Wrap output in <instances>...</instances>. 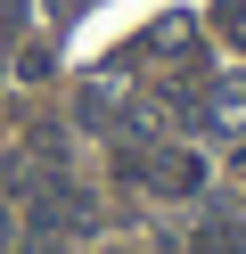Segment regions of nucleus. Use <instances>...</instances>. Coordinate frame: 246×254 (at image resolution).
Returning <instances> with one entry per match:
<instances>
[{
    "label": "nucleus",
    "instance_id": "nucleus-1",
    "mask_svg": "<svg viewBox=\"0 0 246 254\" xmlns=\"http://www.w3.org/2000/svg\"><path fill=\"white\" fill-rule=\"evenodd\" d=\"M33 254H49L58 238H90V189H66V181H49L41 197H33Z\"/></svg>",
    "mask_w": 246,
    "mask_h": 254
},
{
    "label": "nucleus",
    "instance_id": "nucleus-2",
    "mask_svg": "<svg viewBox=\"0 0 246 254\" xmlns=\"http://www.w3.org/2000/svg\"><path fill=\"white\" fill-rule=\"evenodd\" d=\"M74 115H82V131H123L131 148H140V131H148V115H131V107L115 99L107 82H90V90H82V99H74Z\"/></svg>",
    "mask_w": 246,
    "mask_h": 254
},
{
    "label": "nucleus",
    "instance_id": "nucleus-3",
    "mask_svg": "<svg viewBox=\"0 0 246 254\" xmlns=\"http://www.w3.org/2000/svg\"><path fill=\"white\" fill-rule=\"evenodd\" d=\"M148 189H156V197H197V189H205V164H197L189 148H148Z\"/></svg>",
    "mask_w": 246,
    "mask_h": 254
},
{
    "label": "nucleus",
    "instance_id": "nucleus-4",
    "mask_svg": "<svg viewBox=\"0 0 246 254\" xmlns=\"http://www.w3.org/2000/svg\"><path fill=\"white\" fill-rule=\"evenodd\" d=\"M189 254H238V221H205L189 238Z\"/></svg>",
    "mask_w": 246,
    "mask_h": 254
},
{
    "label": "nucleus",
    "instance_id": "nucleus-5",
    "mask_svg": "<svg viewBox=\"0 0 246 254\" xmlns=\"http://www.w3.org/2000/svg\"><path fill=\"white\" fill-rule=\"evenodd\" d=\"M222 25L238 33V25H246V0H222Z\"/></svg>",
    "mask_w": 246,
    "mask_h": 254
},
{
    "label": "nucleus",
    "instance_id": "nucleus-6",
    "mask_svg": "<svg viewBox=\"0 0 246 254\" xmlns=\"http://www.w3.org/2000/svg\"><path fill=\"white\" fill-rule=\"evenodd\" d=\"M230 172H238V181H246V148H238V156H230Z\"/></svg>",
    "mask_w": 246,
    "mask_h": 254
},
{
    "label": "nucleus",
    "instance_id": "nucleus-7",
    "mask_svg": "<svg viewBox=\"0 0 246 254\" xmlns=\"http://www.w3.org/2000/svg\"><path fill=\"white\" fill-rule=\"evenodd\" d=\"M0 8H8V0H0Z\"/></svg>",
    "mask_w": 246,
    "mask_h": 254
}]
</instances>
